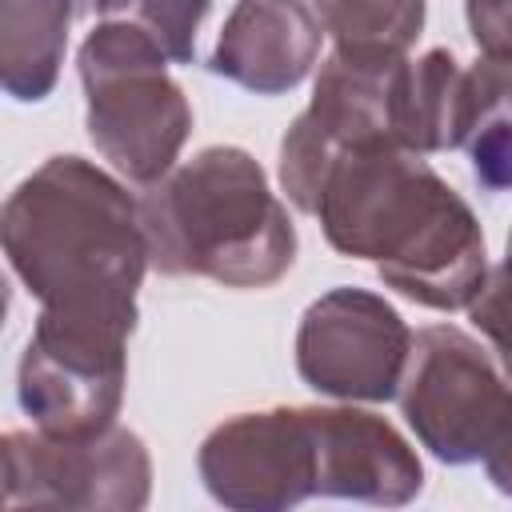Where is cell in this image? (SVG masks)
<instances>
[{
    "mask_svg": "<svg viewBox=\"0 0 512 512\" xmlns=\"http://www.w3.org/2000/svg\"><path fill=\"white\" fill-rule=\"evenodd\" d=\"M312 216L324 240L352 260H372L400 296L456 312L484 284V232L468 200L404 144L376 140L332 156Z\"/></svg>",
    "mask_w": 512,
    "mask_h": 512,
    "instance_id": "1",
    "label": "cell"
},
{
    "mask_svg": "<svg viewBox=\"0 0 512 512\" xmlns=\"http://www.w3.org/2000/svg\"><path fill=\"white\" fill-rule=\"evenodd\" d=\"M4 256L40 312L132 336L148 236L140 200L84 156H48L4 200Z\"/></svg>",
    "mask_w": 512,
    "mask_h": 512,
    "instance_id": "2",
    "label": "cell"
},
{
    "mask_svg": "<svg viewBox=\"0 0 512 512\" xmlns=\"http://www.w3.org/2000/svg\"><path fill=\"white\" fill-rule=\"evenodd\" d=\"M152 268L268 288L296 260V228L264 168L232 144L200 148L140 196Z\"/></svg>",
    "mask_w": 512,
    "mask_h": 512,
    "instance_id": "3",
    "label": "cell"
},
{
    "mask_svg": "<svg viewBox=\"0 0 512 512\" xmlns=\"http://www.w3.org/2000/svg\"><path fill=\"white\" fill-rule=\"evenodd\" d=\"M76 68L96 152L132 184L164 180L192 132V108L168 76L164 48L140 24L108 16L84 36Z\"/></svg>",
    "mask_w": 512,
    "mask_h": 512,
    "instance_id": "4",
    "label": "cell"
},
{
    "mask_svg": "<svg viewBox=\"0 0 512 512\" xmlns=\"http://www.w3.org/2000/svg\"><path fill=\"white\" fill-rule=\"evenodd\" d=\"M396 400L416 440L444 464H484L512 440V372L452 324L412 336Z\"/></svg>",
    "mask_w": 512,
    "mask_h": 512,
    "instance_id": "5",
    "label": "cell"
},
{
    "mask_svg": "<svg viewBox=\"0 0 512 512\" xmlns=\"http://www.w3.org/2000/svg\"><path fill=\"white\" fill-rule=\"evenodd\" d=\"M404 64L408 56L344 52V48H332V56L320 64L312 100L292 120L280 144V184L300 212L312 216L324 168L332 164L336 152L376 140L400 144L396 96H400Z\"/></svg>",
    "mask_w": 512,
    "mask_h": 512,
    "instance_id": "6",
    "label": "cell"
},
{
    "mask_svg": "<svg viewBox=\"0 0 512 512\" xmlns=\"http://www.w3.org/2000/svg\"><path fill=\"white\" fill-rule=\"evenodd\" d=\"M4 504L8 508H84L136 512L152 492V460L136 432L112 424L96 436L4 432Z\"/></svg>",
    "mask_w": 512,
    "mask_h": 512,
    "instance_id": "7",
    "label": "cell"
},
{
    "mask_svg": "<svg viewBox=\"0 0 512 512\" xmlns=\"http://www.w3.org/2000/svg\"><path fill=\"white\" fill-rule=\"evenodd\" d=\"M128 336L40 312L16 368V400L48 436H96L116 424L128 384Z\"/></svg>",
    "mask_w": 512,
    "mask_h": 512,
    "instance_id": "8",
    "label": "cell"
},
{
    "mask_svg": "<svg viewBox=\"0 0 512 512\" xmlns=\"http://www.w3.org/2000/svg\"><path fill=\"white\" fill-rule=\"evenodd\" d=\"M412 352L404 316L368 288H332L296 328V372L332 400H396Z\"/></svg>",
    "mask_w": 512,
    "mask_h": 512,
    "instance_id": "9",
    "label": "cell"
},
{
    "mask_svg": "<svg viewBox=\"0 0 512 512\" xmlns=\"http://www.w3.org/2000/svg\"><path fill=\"white\" fill-rule=\"evenodd\" d=\"M208 496L236 512H284L320 496L312 408L240 412L216 424L196 456Z\"/></svg>",
    "mask_w": 512,
    "mask_h": 512,
    "instance_id": "10",
    "label": "cell"
},
{
    "mask_svg": "<svg viewBox=\"0 0 512 512\" xmlns=\"http://www.w3.org/2000/svg\"><path fill=\"white\" fill-rule=\"evenodd\" d=\"M320 440V496L400 508L420 496L424 468L416 448L376 412L312 408Z\"/></svg>",
    "mask_w": 512,
    "mask_h": 512,
    "instance_id": "11",
    "label": "cell"
},
{
    "mask_svg": "<svg viewBox=\"0 0 512 512\" xmlns=\"http://www.w3.org/2000/svg\"><path fill=\"white\" fill-rule=\"evenodd\" d=\"M320 36L324 28L304 0H236L208 68L256 96H280L308 80Z\"/></svg>",
    "mask_w": 512,
    "mask_h": 512,
    "instance_id": "12",
    "label": "cell"
},
{
    "mask_svg": "<svg viewBox=\"0 0 512 512\" xmlns=\"http://www.w3.org/2000/svg\"><path fill=\"white\" fill-rule=\"evenodd\" d=\"M80 0H0V84L12 100H44L64 64Z\"/></svg>",
    "mask_w": 512,
    "mask_h": 512,
    "instance_id": "13",
    "label": "cell"
},
{
    "mask_svg": "<svg viewBox=\"0 0 512 512\" xmlns=\"http://www.w3.org/2000/svg\"><path fill=\"white\" fill-rule=\"evenodd\" d=\"M468 124V68L448 48H428L404 64L396 96V136L404 148L428 156L464 144Z\"/></svg>",
    "mask_w": 512,
    "mask_h": 512,
    "instance_id": "14",
    "label": "cell"
},
{
    "mask_svg": "<svg viewBox=\"0 0 512 512\" xmlns=\"http://www.w3.org/2000/svg\"><path fill=\"white\" fill-rule=\"evenodd\" d=\"M320 28L344 52L408 56L424 28V0H308Z\"/></svg>",
    "mask_w": 512,
    "mask_h": 512,
    "instance_id": "15",
    "label": "cell"
},
{
    "mask_svg": "<svg viewBox=\"0 0 512 512\" xmlns=\"http://www.w3.org/2000/svg\"><path fill=\"white\" fill-rule=\"evenodd\" d=\"M212 0H120L116 20H132L140 24L168 60L176 64H192L196 56V32L208 16Z\"/></svg>",
    "mask_w": 512,
    "mask_h": 512,
    "instance_id": "16",
    "label": "cell"
},
{
    "mask_svg": "<svg viewBox=\"0 0 512 512\" xmlns=\"http://www.w3.org/2000/svg\"><path fill=\"white\" fill-rule=\"evenodd\" d=\"M468 316L488 336L500 364L512 372V256H504L492 272H484V284L468 300Z\"/></svg>",
    "mask_w": 512,
    "mask_h": 512,
    "instance_id": "17",
    "label": "cell"
},
{
    "mask_svg": "<svg viewBox=\"0 0 512 512\" xmlns=\"http://www.w3.org/2000/svg\"><path fill=\"white\" fill-rule=\"evenodd\" d=\"M464 16L484 56L512 60V0H464Z\"/></svg>",
    "mask_w": 512,
    "mask_h": 512,
    "instance_id": "18",
    "label": "cell"
},
{
    "mask_svg": "<svg viewBox=\"0 0 512 512\" xmlns=\"http://www.w3.org/2000/svg\"><path fill=\"white\" fill-rule=\"evenodd\" d=\"M484 472H488V480H492L504 496H512V440H508L500 452H492V456L484 460Z\"/></svg>",
    "mask_w": 512,
    "mask_h": 512,
    "instance_id": "19",
    "label": "cell"
},
{
    "mask_svg": "<svg viewBox=\"0 0 512 512\" xmlns=\"http://www.w3.org/2000/svg\"><path fill=\"white\" fill-rule=\"evenodd\" d=\"M116 8H120V0H80V12H96V16H116Z\"/></svg>",
    "mask_w": 512,
    "mask_h": 512,
    "instance_id": "20",
    "label": "cell"
},
{
    "mask_svg": "<svg viewBox=\"0 0 512 512\" xmlns=\"http://www.w3.org/2000/svg\"><path fill=\"white\" fill-rule=\"evenodd\" d=\"M504 104L512 112V60H508V76H504Z\"/></svg>",
    "mask_w": 512,
    "mask_h": 512,
    "instance_id": "21",
    "label": "cell"
},
{
    "mask_svg": "<svg viewBox=\"0 0 512 512\" xmlns=\"http://www.w3.org/2000/svg\"><path fill=\"white\" fill-rule=\"evenodd\" d=\"M504 256H512V232H508V248H504Z\"/></svg>",
    "mask_w": 512,
    "mask_h": 512,
    "instance_id": "22",
    "label": "cell"
}]
</instances>
